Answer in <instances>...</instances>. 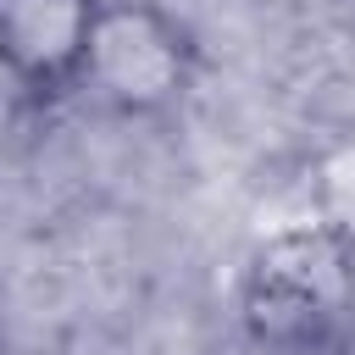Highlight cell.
I'll list each match as a JSON object with an SVG mask.
<instances>
[{"label":"cell","mask_w":355,"mask_h":355,"mask_svg":"<svg viewBox=\"0 0 355 355\" xmlns=\"http://www.w3.org/2000/svg\"><path fill=\"white\" fill-rule=\"evenodd\" d=\"M355 311V233L333 216L272 227L239 266V322L261 349L311 355Z\"/></svg>","instance_id":"cell-1"},{"label":"cell","mask_w":355,"mask_h":355,"mask_svg":"<svg viewBox=\"0 0 355 355\" xmlns=\"http://www.w3.org/2000/svg\"><path fill=\"white\" fill-rule=\"evenodd\" d=\"M200 44L161 0H100L78 89L116 116H166L189 100Z\"/></svg>","instance_id":"cell-2"},{"label":"cell","mask_w":355,"mask_h":355,"mask_svg":"<svg viewBox=\"0 0 355 355\" xmlns=\"http://www.w3.org/2000/svg\"><path fill=\"white\" fill-rule=\"evenodd\" d=\"M100 0H0V78L33 100L78 94Z\"/></svg>","instance_id":"cell-3"}]
</instances>
